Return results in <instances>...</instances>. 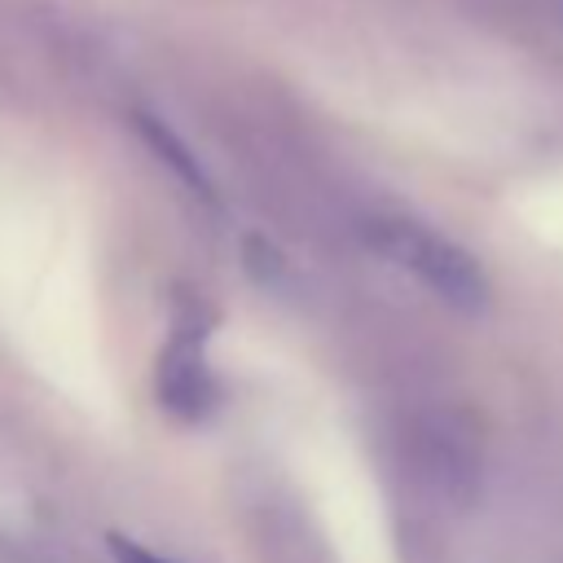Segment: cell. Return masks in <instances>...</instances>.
I'll use <instances>...</instances> for the list:
<instances>
[{
    "instance_id": "cell-1",
    "label": "cell",
    "mask_w": 563,
    "mask_h": 563,
    "mask_svg": "<svg viewBox=\"0 0 563 563\" xmlns=\"http://www.w3.org/2000/svg\"><path fill=\"white\" fill-rule=\"evenodd\" d=\"M369 246L391 260L396 268H405L413 282H422L431 295H440L449 308L457 312H484L488 303V277L484 268L444 233L405 220V216H378L365 224Z\"/></svg>"
},
{
    "instance_id": "cell-2",
    "label": "cell",
    "mask_w": 563,
    "mask_h": 563,
    "mask_svg": "<svg viewBox=\"0 0 563 563\" xmlns=\"http://www.w3.org/2000/svg\"><path fill=\"white\" fill-rule=\"evenodd\" d=\"M158 391L172 413L198 418L211 409V374L202 365V330L198 325L176 330V339L163 356V369H158Z\"/></svg>"
},
{
    "instance_id": "cell-3",
    "label": "cell",
    "mask_w": 563,
    "mask_h": 563,
    "mask_svg": "<svg viewBox=\"0 0 563 563\" xmlns=\"http://www.w3.org/2000/svg\"><path fill=\"white\" fill-rule=\"evenodd\" d=\"M132 128H136V136H141V141L163 158V167H167L180 185H189L202 202H216V189H211V180H207L202 163L189 154V145H185V141H180L163 119H154L150 110H136V114H132Z\"/></svg>"
},
{
    "instance_id": "cell-4",
    "label": "cell",
    "mask_w": 563,
    "mask_h": 563,
    "mask_svg": "<svg viewBox=\"0 0 563 563\" xmlns=\"http://www.w3.org/2000/svg\"><path fill=\"white\" fill-rule=\"evenodd\" d=\"M110 550L119 554V563H172V559H158V554H150L145 545H132V541H123V537H114Z\"/></svg>"
}]
</instances>
